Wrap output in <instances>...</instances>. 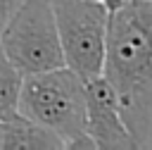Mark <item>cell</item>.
Returning <instances> with one entry per match:
<instances>
[{"instance_id": "6da1fadb", "label": "cell", "mask_w": 152, "mask_h": 150, "mask_svg": "<svg viewBox=\"0 0 152 150\" xmlns=\"http://www.w3.org/2000/svg\"><path fill=\"white\" fill-rule=\"evenodd\" d=\"M102 76L114 88L138 148L152 136V2L126 0L109 12Z\"/></svg>"}, {"instance_id": "9c48e42d", "label": "cell", "mask_w": 152, "mask_h": 150, "mask_svg": "<svg viewBox=\"0 0 152 150\" xmlns=\"http://www.w3.org/2000/svg\"><path fill=\"white\" fill-rule=\"evenodd\" d=\"M102 2H104V7H107V10L112 12V10H116V7H121V5L126 2V0H102Z\"/></svg>"}, {"instance_id": "277c9868", "label": "cell", "mask_w": 152, "mask_h": 150, "mask_svg": "<svg viewBox=\"0 0 152 150\" xmlns=\"http://www.w3.org/2000/svg\"><path fill=\"white\" fill-rule=\"evenodd\" d=\"M64 64L83 81L102 74L109 10L102 0H50Z\"/></svg>"}, {"instance_id": "30bf717a", "label": "cell", "mask_w": 152, "mask_h": 150, "mask_svg": "<svg viewBox=\"0 0 152 150\" xmlns=\"http://www.w3.org/2000/svg\"><path fill=\"white\" fill-rule=\"evenodd\" d=\"M0 143H2V119H0Z\"/></svg>"}, {"instance_id": "8fae6325", "label": "cell", "mask_w": 152, "mask_h": 150, "mask_svg": "<svg viewBox=\"0 0 152 150\" xmlns=\"http://www.w3.org/2000/svg\"><path fill=\"white\" fill-rule=\"evenodd\" d=\"M147 2H152V0H147Z\"/></svg>"}, {"instance_id": "8992f818", "label": "cell", "mask_w": 152, "mask_h": 150, "mask_svg": "<svg viewBox=\"0 0 152 150\" xmlns=\"http://www.w3.org/2000/svg\"><path fill=\"white\" fill-rule=\"evenodd\" d=\"M62 148V140L45 126L21 117L19 112L10 119H2V143L0 150H55Z\"/></svg>"}, {"instance_id": "7a4b0ae2", "label": "cell", "mask_w": 152, "mask_h": 150, "mask_svg": "<svg viewBox=\"0 0 152 150\" xmlns=\"http://www.w3.org/2000/svg\"><path fill=\"white\" fill-rule=\"evenodd\" d=\"M17 112L52 131L64 148H93L86 133V81L66 64L26 74L21 79Z\"/></svg>"}, {"instance_id": "3957f363", "label": "cell", "mask_w": 152, "mask_h": 150, "mask_svg": "<svg viewBox=\"0 0 152 150\" xmlns=\"http://www.w3.org/2000/svg\"><path fill=\"white\" fill-rule=\"evenodd\" d=\"M0 48L21 76L64 67L50 0H21L0 31Z\"/></svg>"}, {"instance_id": "52a82bcc", "label": "cell", "mask_w": 152, "mask_h": 150, "mask_svg": "<svg viewBox=\"0 0 152 150\" xmlns=\"http://www.w3.org/2000/svg\"><path fill=\"white\" fill-rule=\"evenodd\" d=\"M21 79L24 76L14 69V64L7 60V55L0 48V119H10L17 114Z\"/></svg>"}, {"instance_id": "ba28073f", "label": "cell", "mask_w": 152, "mask_h": 150, "mask_svg": "<svg viewBox=\"0 0 152 150\" xmlns=\"http://www.w3.org/2000/svg\"><path fill=\"white\" fill-rule=\"evenodd\" d=\"M19 2H21V0H0V31H2L5 21L10 19V14L19 7Z\"/></svg>"}, {"instance_id": "5b68a950", "label": "cell", "mask_w": 152, "mask_h": 150, "mask_svg": "<svg viewBox=\"0 0 152 150\" xmlns=\"http://www.w3.org/2000/svg\"><path fill=\"white\" fill-rule=\"evenodd\" d=\"M86 133L97 150L138 148L124 124L114 88L102 74L86 81Z\"/></svg>"}]
</instances>
